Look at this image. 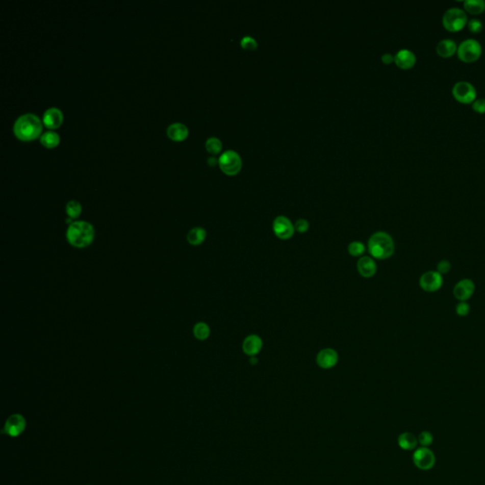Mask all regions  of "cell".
Segmentation results:
<instances>
[{
    "instance_id": "obj_1",
    "label": "cell",
    "mask_w": 485,
    "mask_h": 485,
    "mask_svg": "<svg viewBox=\"0 0 485 485\" xmlns=\"http://www.w3.org/2000/svg\"><path fill=\"white\" fill-rule=\"evenodd\" d=\"M66 238L70 246L76 248H86L94 242L95 228L92 224L87 221L76 220L67 226Z\"/></svg>"
},
{
    "instance_id": "obj_2",
    "label": "cell",
    "mask_w": 485,
    "mask_h": 485,
    "mask_svg": "<svg viewBox=\"0 0 485 485\" xmlns=\"http://www.w3.org/2000/svg\"><path fill=\"white\" fill-rule=\"evenodd\" d=\"M42 129L43 124L39 117L33 113L22 115L14 124L15 137L24 141L34 140L40 137Z\"/></svg>"
},
{
    "instance_id": "obj_3",
    "label": "cell",
    "mask_w": 485,
    "mask_h": 485,
    "mask_svg": "<svg viewBox=\"0 0 485 485\" xmlns=\"http://www.w3.org/2000/svg\"><path fill=\"white\" fill-rule=\"evenodd\" d=\"M394 248L392 236L384 232L373 233L368 241V251L375 259H389L393 255Z\"/></svg>"
},
{
    "instance_id": "obj_4",
    "label": "cell",
    "mask_w": 485,
    "mask_h": 485,
    "mask_svg": "<svg viewBox=\"0 0 485 485\" xmlns=\"http://www.w3.org/2000/svg\"><path fill=\"white\" fill-rule=\"evenodd\" d=\"M467 15L460 8H450L443 15V26L450 33L461 32L467 25Z\"/></svg>"
},
{
    "instance_id": "obj_5",
    "label": "cell",
    "mask_w": 485,
    "mask_h": 485,
    "mask_svg": "<svg viewBox=\"0 0 485 485\" xmlns=\"http://www.w3.org/2000/svg\"><path fill=\"white\" fill-rule=\"evenodd\" d=\"M482 54V47L478 41L466 39L458 45L457 49L458 58L464 63L471 64L478 61Z\"/></svg>"
},
{
    "instance_id": "obj_6",
    "label": "cell",
    "mask_w": 485,
    "mask_h": 485,
    "mask_svg": "<svg viewBox=\"0 0 485 485\" xmlns=\"http://www.w3.org/2000/svg\"><path fill=\"white\" fill-rule=\"evenodd\" d=\"M452 95L454 99L461 104H472L477 100V90L469 82L461 81L452 87Z\"/></svg>"
},
{
    "instance_id": "obj_7",
    "label": "cell",
    "mask_w": 485,
    "mask_h": 485,
    "mask_svg": "<svg viewBox=\"0 0 485 485\" xmlns=\"http://www.w3.org/2000/svg\"><path fill=\"white\" fill-rule=\"evenodd\" d=\"M220 168L227 175H235L242 168V160L239 154L233 150H227L221 155L218 160Z\"/></svg>"
},
{
    "instance_id": "obj_8",
    "label": "cell",
    "mask_w": 485,
    "mask_h": 485,
    "mask_svg": "<svg viewBox=\"0 0 485 485\" xmlns=\"http://www.w3.org/2000/svg\"><path fill=\"white\" fill-rule=\"evenodd\" d=\"M412 461L418 469L427 471L434 467L436 463V457L434 455V452L430 450L428 447L422 446L413 453Z\"/></svg>"
},
{
    "instance_id": "obj_9",
    "label": "cell",
    "mask_w": 485,
    "mask_h": 485,
    "mask_svg": "<svg viewBox=\"0 0 485 485\" xmlns=\"http://www.w3.org/2000/svg\"><path fill=\"white\" fill-rule=\"evenodd\" d=\"M273 233L280 240H289L295 233V227L286 216H278L273 221Z\"/></svg>"
},
{
    "instance_id": "obj_10",
    "label": "cell",
    "mask_w": 485,
    "mask_h": 485,
    "mask_svg": "<svg viewBox=\"0 0 485 485\" xmlns=\"http://www.w3.org/2000/svg\"><path fill=\"white\" fill-rule=\"evenodd\" d=\"M443 275H441L438 271H427L424 273L419 280L421 288L425 292L428 293L438 291L443 286Z\"/></svg>"
},
{
    "instance_id": "obj_11",
    "label": "cell",
    "mask_w": 485,
    "mask_h": 485,
    "mask_svg": "<svg viewBox=\"0 0 485 485\" xmlns=\"http://www.w3.org/2000/svg\"><path fill=\"white\" fill-rule=\"evenodd\" d=\"M26 420L20 414H14L6 421L4 430L11 437H17L25 430Z\"/></svg>"
},
{
    "instance_id": "obj_12",
    "label": "cell",
    "mask_w": 485,
    "mask_h": 485,
    "mask_svg": "<svg viewBox=\"0 0 485 485\" xmlns=\"http://www.w3.org/2000/svg\"><path fill=\"white\" fill-rule=\"evenodd\" d=\"M475 292V284L473 280L469 279H464L460 280L456 286H454L453 294L456 299L460 301H466L470 299Z\"/></svg>"
},
{
    "instance_id": "obj_13",
    "label": "cell",
    "mask_w": 485,
    "mask_h": 485,
    "mask_svg": "<svg viewBox=\"0 0 485 485\" xmlns=\"http://www.w3.org/2000/svg\"><path fill=\"white\" fill-rule=\"evenodd\" d=\"M339 362V354L337 351L331 348L321 350L317 355V364L321 369H332Z\"/></svg>"
},
{
    "instance_id": "obj_14",
    "label": "cell",
    "mask_w": 485,
    "mask_h": 485,
    "mask_svg": "<svg viewBox=\"0 0 485 485\" xmlns=\"http://www.w3.org/2000/svg\"><path fill=\"white\" fill-rule=\"evenodd\" d=\"M64 120V115L59 108L50 107L47 109L43 116V123L48 129H56L61 126Z\"/></svg>"
},
{
    "instance_id": "obj_15",
    "label": "cell",
    "mask_w": 485,
    "mask_h": 485,
    "mask_svg": "<svg viewBox=\"0 0 485 485\" xmlns=\"http://www.w3.org/2000/svg\"><path fill=\"white\" fill-rule=\"evenodd\" d=\"M394 62L399 68L407 70L415 66L416 56L410 49H401L394 56Z\"/></svg>"
},
{
    "instance_id": "obj_16",
    "label": "cell",
    "mask_w": 485,
    "mask_h": 485,
    "mask_svg": "<svg viewBox=\"0 0 485 485\" xmlns=\"http://www.w3.org/2000/svg\"><path fill=\"white\" fill-rule=\"evenodd\" d=\"M356 267H358V271H359V274L366 279L373 277L376 273V270H377V266H376L374 260L372 259V257H369V256H362L359 260Z\"/></svg>"
},
{
    "instance_id": "obj_17",
    "label": "cell",
    "mask_w": 485,
    "mask_h": 485,
    "mask_svg": "<svg viewBox=\"0 0 485 485\" xmlns=\"http://www.w3.org/2000/svg\"><path fill=\"white\" fill-rule=\"evenodd\" d=\"M242 348L243 352H245L246 355H249L250 358L256 356L263 348V340L257 335L247 336L243 342Z\"/></svg>"
},
{
    "instance_id": "obj_18",
    "label": "cell",
    "mask_w": 485,
    "mask_h": 485,
    "mask_svg": "<svg viewBox=\"0 0 485 485\" xmlns=\"http://www.w3.org/2000/svg\"><path fill=\"white\" fill-rule=\"evenodd\" d=\"M458 46L455 41L451 39H443L440 41L436 47V52L442 58H449L457 53Z\"/></svg>"
},
{
    "instance_id": "obj_19",
    "label": "cell",
    "mask_w": 485,
    "mask_h": 485,
    "mask_svg": "<svg viewBox=\"0 0 485 485\" xmlns=\"http://www.w3.org/2000/svg\"><path fill=\"white\" fill-rule=\"evenodd\" d=\"M167 135L171 140L181 141V140H185L188 137L189 129L185 124L181 122H174L168 127Z\"/></svg>"
},
{
    "instance_id": "obj_20",
    "label": "cell",
    "mask_w": 485,
    "mask_h": 485,
    "mask_svg": "<svg viewBox=\"0 0 485 485\" xmlns=\"http://www.w3.org/2000/svg\"><path fill=\"white\" fill-rule=\"evenodd\" d=\"M206 238V229L201 227V226L193 227L187 234L188 243L193 246H200L201 244H203L205 242Z\"/></svg>"
},
{
    "instance_id": "obj_21",
    "label": "cell",
    "mask_w": 485,
    "mask_h": 485,
    "mask_svg": "<svg viewBox=\"0 0 485 485\" xmlns=\"http://www.w3.org/2000/svg\"><path fill=\"white\" fill-rule=\"evenodd\" d=\"M418 440L411 432H404L398 437V445L404 450H413L416 448Z\"/></svg>"
},
{
    "instance_id": "obj_22",
    "label": "cell",
    "mask_w": 485,
    "mask_h": 485,
    "mask_svg": "<svg viewBox=\"0 0 485 485\" xmlns=\"http://www.w3.org/2000/svg\"><path fill=\"white\" fill-rule=\"evenodd\" d=\"M465 10L470 14H482L485 11V1L483 0H466L464 2Z\"/></svg>"
},
{
    "instance_id": "obj_23",
    "label": "cell",
    "mask_w": 485,
    "mask_h": 485,
    "mask_svg": "<svg viewBox=\"0 0 485 485\" xmlns=\"http://www.w3.org/2000/svg\"><path fill=\"white\" fill-rule=\"evenodd\" d=\"M41 143L47 148H54L57 146L60 142L59 134L54 132L53 130L47 131L40 137Z\"/></svg>"
},
{
    "instance_id": "obj_24",
    "label": "cell",
    "mask_w": 485,
    "mask_h": 485,
    "mask_svg": "<svg viewBox=\"0 0 485 485\" xmlns=\"http://www.w3.org/2000/svg\"><path fill=\"white\" fill-rule=\"evenodd\" d=\"M193 336L196 339L200 341H204L209 339L211 335V328L205 322H197L195 325L193 326Z\"/></svg>"
},
{
    "instance_id": "obj_25",
    "label": "cell",
    "mask_w": 485,
    "mask_h": 485,
    "mask_svg": "<svg viewBox=\"0 0 485 485\" xmlns=\"http://www.w3.org/2000/svg\"><path fill=\"white\" fill-rule=\"evenodd\" d=\"M82 211H83V209H82L80 202H78L76 200H71V201L67 202V206H66V213H67L68 218L76 221V219L80 216Z\"/></svg>"
},
{
    "instance_id": "obj_26",
    "label": "cell",
    "mask_w": 485,
    "mask_h": 485,
    "mask_svg": "<svg viewBox=\"0 0 485 485\" xmlns=\"http://www.w3.org/2000/svg\"><path fill=\"white\" fill-rule=\"evenodd\" d=\"M366 251V246L363 243L354 241L348 246V252L352 257H361Z\"/></svg>"
},
{
    "instance_id": "obj_27",
    "label": "cell",
    "mask_w": 485,
    "mask_h": 485,
    "mask_svg": "<svg viewBox=\"0 0 485 485\" xmlns=\"http://www.w3.org/2000/svg\"><path fill=\"white\" fill-rule=\"evenodd\" d=\"M206 149L208 152L212 154H218L222 150V142L219 139L212 137L206 141Z\"/></svg>"
},
{
    "instance_id": "obj_28",
    "label": "cell",
    "mask_w": 485,
    "mask_h": 485,
    "mask_svg": "<svg viewBox=\"0 0 485 485\" xmlns=\"http://www.w3.org/2000/svg\"><path fill=\"white\" fill-rule=\"evenodd\" d=\"M467 28L471 34H479L483 29V24L479 19L474 18L467 22Z\"/></svg>"
},
{
    "instance_id": "obj_29",
    "label": "cell",
    "mask_w": 485,
    "mask_h": 485,
    "mask_svg": "<svg viewBox=\"0 0 485 485\" xmlns=\"http://www.w3.org/2000/svg\"><path fill=\"white\" fill-rule=\"evenodd\" d=\"M418 442L423 447H428L433 443V435L429 431H423L420 433Z\"/></svg>"
},
{
    "instance_id": "obj_30",
    "label": "cell",
    "mask_w": 485,
    "mask_h": 485,
    "mask_svg": "<svg viewBox=\"0 0 485 485\" xmlns=\"http://www.w3.org/2000/svg\"><path fill=\"white\" fill-rule=\"evenodd\" d=\"M241 46H242L243 48H245V49L252 50V49L257 48L258 43H257V41L255 40L251 36H245V37H243V39L241 40Z\"/></svg>"
},
{
    "instance_id": "obj_31",
    "label": "cell",
    "mask_w": 485,
    "mask_h": 485,
    "mask_svg": "<svg viewBox=\"0 0 485 485\" xmlns=\"http://www.w3.org/2000/svg\"><path fill=\"white\" fill-rule=\"evenodd\" d=\"M295 232L299 233H305L309 229V223L305 219H299L294 224Z\"/></svg>"
},
{
    "instance_id": "obj_32",
    "label": "cell",
    "mask_w": 485,
    "mask_h": 485,
    "mask_svg": "<svg viewBox=\"0 0 485 485\" xmlns=\"http://www.w3.org/2000/svg\"><path fill=\"white\" fill-rule=\"evenodd\" d=\"M456 312L460 317H465L470 312V306L466 301H460L456 307Z\"/></svg>"
},
{
    "instance_id": "obj_33",
    "label": "cell",
    "mask_w": 485,
    "mask_h": 485,
    "mask_svg": "<svg viewBox=\"0 0 485 485\" xmlns=\"http://www.w3.org/2000/svg\"><path fill=\"white\" fill-rule=\"evenodd\" d=\"M472 109L478 114H485V99H478L472 105Z\"/></svg>"
},
{
    "instance_id": "obj_34",
    "label": "cell",
    "mask_w": 485,
    "mask_h": 485,
    "mask_svg": "<svg viewBox=\"0 0 485 485\" xmlns=\"http://www.w3.org/2000/svg\"><path fill=\"white\" fill-rule=\"evenodd\" d=\"M451 269V265L448 261L446 260H444V261H441L439 262L438 265H437V270L441 275H444V274H446V273L449 272Z\"/></svg>"
},
{
    "instance_id": "obj_35",
    "label": "cell",
    "mask_w": 485,
    "mask_h": 485,
    "mask_svg": "<svg viewBox=\"0 0 485 485\" xmlns=\"http://www.w3.org/2000/svg\"><path fill=\"white\" fill-rule=\"evenodd\" d=\"M381 59L384 64L389 65V64H392V62H394V56H392V54H386L382 56Z\"/></svg>"
},
{
    "instance_id": "obj_36",
    "label": "cell",
    "mask_w": 485,
    "mask_h": 485,
    "mask_svg": "<svg viewBox=\"0 0 485 485\" xmlns=\"http://www.w3.org/2000/svg\"><path fill=\"white\" fill-rule=\"evenodd\" d=\"M208 162H209L210 165H214V164L217 162V160H216L215 158H210L209 160H208Z\"/></svg>"
},
{
    "instance_id": "obj_37",
    "label": "cell",
    "mask_w": 485,
    "mask_h": 485,
    "mask_svg": "<svg viewBox=\"0 0 485 485\" xmlns=\"http://www.w3.org/2000/svg\"><path fill=\"white\" fill-rule=\"evenodd\" d=\"M249 360H250V363H251V364H256V363H257V359H256V356H251Z\"/></svg>"
}]
</instances>
